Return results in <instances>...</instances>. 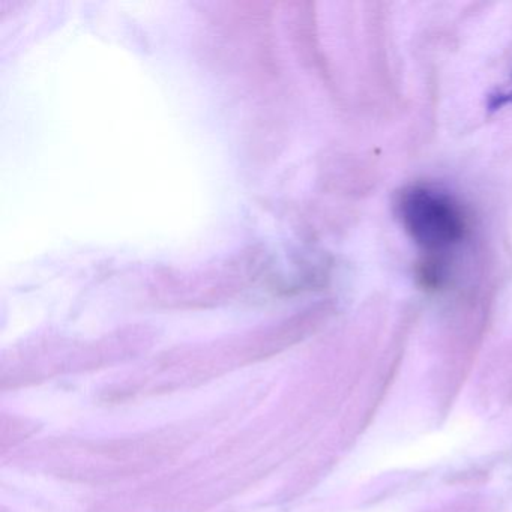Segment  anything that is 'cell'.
I'll use <instances>...</instances> for the list:
<instances>
[{
  "instance_id": "1",
  "label": "cell",
  "mask_w": 512,
  "mask_h": 512,
  "mask_svg": "<svg viewBox=\"0 0 512 512\" xmlns=\"http://www.w3.org/2000/svg\"><path fill=\"white\" fill-rule=\"evenodd\" d=\"M398 215L410 238L428 251L454 247L466 233V217L454 197L431 187L401 194Z\"/></svg>"
},
{
  "instance_id": "2",
  "label": "cell",
  "mask_w": 512,
  "mask_h": 512,
  "mask_svg": "<svg viewBox=\"0 0 512 512\" xmlns=\"http://www.w3.org/2000/svg\"><path fill=\"white\" fill-rule=\"evenodd\" d=\"M506 104H512V77L506 85L500 86L488 97L490 110L502 109Z\"/></svg>"
}]
</instances>
